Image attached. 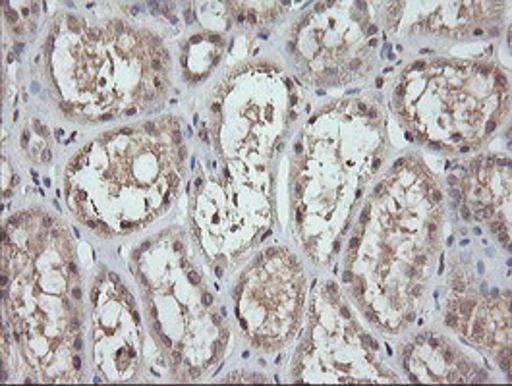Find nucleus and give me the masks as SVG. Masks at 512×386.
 Segmentation results:
<instances>
[{"instance_id":"20e7f679","label":"nucleus","mask_w":512,"mask_h":386,"mask_svg":"<svg viewBox=\"0 0 512 386\" xmlns=\"http://www.w3.org/2000/svg\"><path fill=\"white\" fill-rule=\"evenodd\" d=\"M109 294L111 302L103 304V298L93 290L95 356L101 369L109 365L105 375L111 381H128L136 373L140 350V321L134 315L136 302L120 284H109Z\"/></svg>"},{"instance_id":"f257e3e1","label":"nucleus","mask_w":512,"mask_h":386,"mask_svg":"<svg viewBox=\"0 0 512 386\" xmlns=\"http://www.w3.org/2000/svg\"><path fill=\"white\" fill-rule=\"evenodd\" d=\"M172 118L113 130L66 168L68 205L107 236L138 230L171 205L182 182L184 145Z\"/></svg>"},{"instance_id":"7ed1b4c3","label":"nucleus","mask_w":512,"mask_h":386,"mask_svg":"<svg viewBox=\"0 0 512 386\" xmlns=\"http://www.w3.org/2000/svg\"><path fill=\"white\" fill-rule=\"evenodd\" d=\"M238 321L252 344L275 352L298 331L306 302V275L285 248L263 251L236 290Z\"/></svg>"},{"instance_id":"f03ea898","label":"nucleus","mask_w":512,"mask_h":386,"mask_svg":"<svg viewBox=\"0 0 512 386\" xmlns=\"http://www.w3.org/2000/svg\"><path fill=\"white\" fill-rule=\"evenodd\" d=\"M395 111L433 149H478L509 112V80L487 62L435 60L404 70Z\"/></svg>"}]
</instances>
